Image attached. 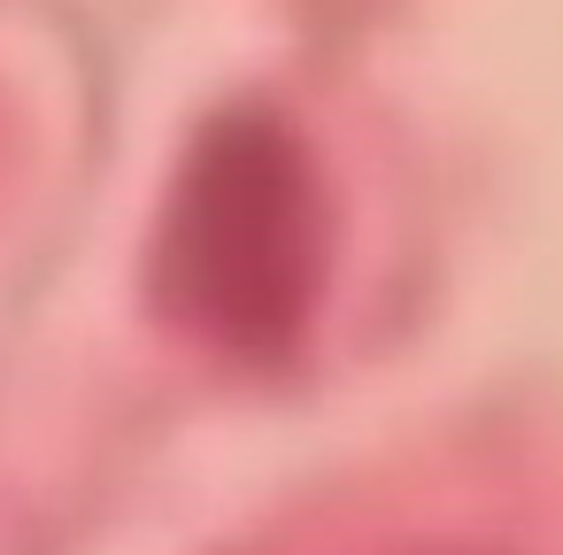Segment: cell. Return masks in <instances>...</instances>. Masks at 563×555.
I'll return each instance as SVG.
<instances>
[{"mask_svg":"<svg viewBox=\"0 0 563 555\" xmlns=\"http://www.w3.org/2000/svg\"><path fill=\"white\" fill-rule=\"evenodd\" d=\"M332 278V193L301 132L271 109L217 116L155 217L147 286L178 340L224 363H278Z\"/></svg>","mask_w":563,"mask_h":555,"instance_id":"1","label":"cell"}]
</instances>
